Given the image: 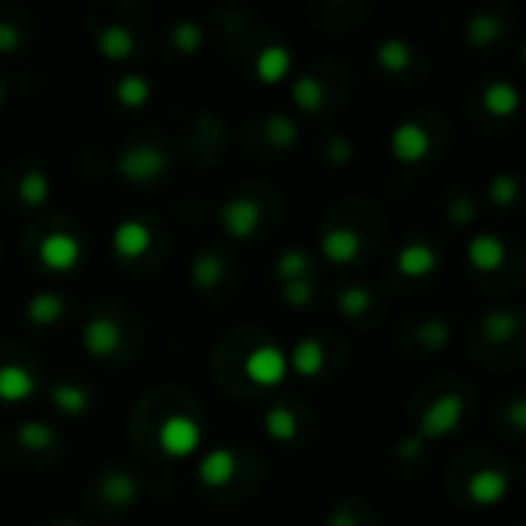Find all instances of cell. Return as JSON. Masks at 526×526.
<instances>
[{
  "label": "cell",
  "instance_id": "obj_23",
  "mask_svg": "<svg viewBox=\"0 0 526 526\" xmlns=\"http://www.w3.org/2000/svg\"><path fill=\"white\" fill-rule=\"evenodd\" d=\"M50 400L56 403L62 413H68V416H80V413L90 410V391L80 388V385H71V382L53 385Z\"/></svg>",
  "mask_w": 526,
  "mask_h": 526
},
{
  "label": "cell",
  "instance_id": "obj_40",
  "mask_svg": "<svg viewBox=\"0 0 526 526\" xmlns=\"http://www.w3.org/2000/svg\"><path fill=\"white\" fill-rule=\"evenodd\" d=\"M19 44H22L19 28L10 25V22H0V53H16Z\"/></svg>",
  "mask_w": 526,
  "mask_h": 526
},
{
  "label": "cell",
  "instance_id": "obj_42",
  "mask_svg": "<svg viewBox=\"0 0 526 526\" xmlns=\"http://www.w3.org/2000/svg\"><path fill=\"white\" fill-rule=\"evenodd\" d=\"M471 213H474V204L468 197H459L456 200V207H453V219H456V225H465L468 219H471Z\"/></svg>",
  "mask_w": 526,
  "mask_h": 526
},
{
  "label": "cell",
  "instance_id": "obj_19",
  "mask_svg": "<svg viewBox=\"0 0 526 526\" xmlns=\"http://www.w3.org/2000/svg\"><path fill=\"white\" fill-rule=\"evenodd\" d=\"M102 496H105L108 505L124 508V505H130V502L139 496V483H136L127 471H111V474L102 480Z\"/></svg>",
  "mask_w": 526,
  "mask_h": 526
},
{
  "label": "cell",
  "instance_id": "obj_9",
  "mask_svg": "<svg viewBox=\"0 0 526 526\" xmlns=\"http://www.w3.org/2000/svg\"><path fill=\"white\" fill-rule=\"evenodd\" d=\"M120 342H124V333H120V327L114 320L108 317H96L90 320L84 327V348L87 354L93 357H108L120 348Z\"/></svg>",
  "mask_w": 526,
  "mask_h": 526
},
{
  "label": "cell",
  "instance_id": "obj_27",
  "mask_svg": "<svg viewBox=\"0 0 526 526\" xmlns=\"http://www.w3.org/2000/svg\"><path fill=\"white\" fill-rule=\"evenodd\" d=\"M265 431H268V437H274L280 443H290L299 434V422L287 407H271L265 413Z\"/></svg>",
  "mask_w": 526,
  "mask_h": 526
},
{
  "label": "cell",
  "instance_id": "obj_3",
  "mask_svg": "<svg viewBox=\"0 0 526 526\" xmlns=\"http://www.w3.org/2000/svg\"><path fill=\"white\" fill-rule=\"evenodd\" d=\"M157 443L167 456L185 459L200 447V425L188 416H170V419L160 422Z\"/></svg>",
  "mask_w": 526,
  "mask_h": 526
},
{
  "label": "cell",
  "instance_id": "obj_26",
  "mask_svg": "<svg viewBox=\"0 0 526 526\" xmlns=\"http://www.w3.org/2000/svg\"><path fill=\"white\" fill-rule=\"evenodd\" d=\"M499 34H502V25H499V19L490 16V13H477V16H471L468 25H465V37H468L471 47H490Z\"/></svg>",
  "mask_w": 526,
  "mask_h": 526
},
{
  "label": "cell",
  "instance_id": "obj_7",
  "mask_svg": "<svg viewBox=\"0 0 526 526\" xmlns=\"http://www.w3.org/2000/svg\"><path fill=\"white\" fill-rule=\"evenodd\" d=\"M428 145H431L428 133L419 124H413V120H403L391 133V154L400 164H416V160H422L428 154Z\"/></svg>",
  "mask_w": 526,
  "mask_h": 526
},
{
  "label": "cell",
  "instance_id": "obj_28",
  "mask_svg": "<svg viewBox=\"0 0 526 526\" xmlns=\"http://www.w3.org/2000/svg\"><path fill=\"white\" fill-rule=\"evenodd\" d=\"M265 139H268L274 148L287 151V148L296 145L299 130H296V124H293V120H290L287 114H271V117L265 120Z\"/></svg>",
  "mask_w": 526,
  "mask_h": 526
},
{
  "label": "cell",
  "instance_id": "obj_21",
  "mask_svg": "<svg viewBox=\"0 0 526 526\" xmlns=\"http://www.w3.org/2000/svg\"><path fill=\"white\" fill-rule=\"evenodd\" d=\"M222 259L213 253V250H204V253H197L194 262H191V283L197 290H213L216 283L222 280Z\"/></svg>",
  "mask_w": 526,
  "mask_h": 526
},
{
  "label": "cell",
  "instance_id": "obj_15",
  "mask_svg": "<svg viewBox=\"0 0 526 526\" xmlns=\"http://www.w3.org/2000/svg\"><path fill=\"white\" fill-rule=\"evenodd\" d=\"M34 388H37V382L25 367H16V363L0 367V400H7V403L28 400L34 394Z\"/></svg>",
  "mask_w": 526,
  "mask_h": 526
},
{
  "label": "cell",
  "instance_id": "obj_36",
  "mask_svg": "<svg viewBox=\"0 0 526 526\" xmlns=\"http://www.w3.org/2000/svg\"><path fill=\"white\" fill-rule=\"evenodd\" d=\"M419 342L431 351H440V348H447L450 342V327H447V320H440V317H431L425 320L422 327H419Z\"/></svg>",
  "mask_w": 526,
  "mask_h": 526
},
{
  "label": "cell",
  "instance_id": "obj_43",
  "mask_svg": "<svg viewBox=\"0 0 526 526\" xmlns=\"http://www.w3.org/2000/svg\"><path fill=\"white\" fill-rule=\"evenodd\" d=\"M511 422H514V428H526V410H523V400H514V407H511Z\"/></svg>",
  "mask_w": 526,
  "mask_h": 526
},
{
  "label": "cell",
  "instance_id": "obj_45",
  "mask_svg": "<svg viewBox=\"0 0 526 526\" xmlns=\"http://www.w3.org/2000/svg\"><path fill=\"white\" fill-rule=\"evenodd\" d=\"M0 105H4V87H0Z\"/></svg>",
  "mask_w": 526,
  "mask_h": 526
},
{
  "label": "cell",
  "instance_id": "obj_44",
  "mask_svg": "<svg viewBox=\"0 0 526 526\" xmlns=\"http://www.w3.org/2000/svg\"><path fill=\"white\" fill-rule=\"evenodd\" d=\"M59 526H80V523H74V520H65V523H59Z\"/></svg>",
  "mask_w": 526,
  "mask_h": 526
},
{
  "label": "cell",
  "instance_id": "obj_10",
  "mask_svg": "<svg viewBox=\"0 0 526 526\" xmlns=\"http://www.w3.org/2000/svg\"><path fill=\"white\" fill-rule=\"evenodd\" d=\"M320 253L336 265H348L360 253V237L351 228H330L320 237Z\"/></svg>",
  "mask_w": 526,
  "mask_h": 526
},
{
  "label": "cell",
  "instance_id": "obj_30",
  "mask_svg": "<svg viewBox=\"0 0 526 526\" xmlns=\"http://www.w3.org/2000/svg\"><path fill=\"white\" fill-rule=\"evenodd\" d=\"M483 336L490 342H508L517 333V314L514 311H490L483 317Z\"/></svg>",
  "mask_w": 526,
  "mask_h": 526
},
{
  "label": "cell",
  "instance_id": "obj_37",
  "mask_svg": "<svg viewBox=\"0 0 526 526\" xmlns=\"http://www.w3.org/2000/svg\"><path fill=\"white\" fill-rule=\"evenodd\" d=\"M517 197V182L508 176V173H499L493 182H490V200L496 207H511Z\"/></svg>",
  "mask_w": 526,
  "mask_h": 526
},
{
  "label": "cell",
  "instance_id": "obj_2",
  "mask_svg": "<svg viewBox=\"0 0 526 526\" xmlns=\"http://www.w3.org/2000/svg\"><path fill=\"white\" fill-rule=\"evenodd\" d=\"M462 419H465V397L462 394H443L422 413L416 437L422 443L425 440H440V437H447L450 431H456Z\"/></svg>",
  "mask_w": 526,
  "mask_h": 526
},
{
  "label": "cell",
  "instance_id": "obj_25",
  "mask_svg": "<svg viewBox=\"0 0 526 526\" xmlns=\"http://www.w3.org/2000/svg\"><path fill=\"white\" fill-rule=\"evenodd\" d=\"M287 363H290V367L299 376H317L323 370V348H320V342L317 339H302L293 348V354H290Z\"/></svg>",
  "mask_w": 526,
  "mask_h": 526
},
{
  "label": "cell",
  "instance_id": "obj_1",
  "mask_svg": "<svg viewBox=\"0 0 526 526\" xmlns=\"http://www.w3.org/2000/svg\"><path fill=\"white\" fill-rule=\"evenodd\" d=\"M170 167V157L167 151H160L154 145H136V148H124L114 160V170L124 176L127 182H136V185H145V182H154L160 173H167Z\"/></svg>",
  "mask_w": 526,
  "mask_h": 526
},
{
  "label": "cell",
  "instance_id": "obj_13",
  "mask_svg": "<svg viewBox=\"0 0 526 526\" xmlns=\"http://www.w3.org/2000/svg\"><path fill=\"white\" fill-rule=\"evenodd\" d=\"M437 265H440V256L428 244H410L397 253V271L407 277H428L437 271Z\"/></svg>",
  "mask_w": 526,
  "mask_h": 526
},
{
  "label": "cell",
  "instance_id": "obj_38",
  "mask_svg": "<svg viewBox=\"0 0 526 526\" xmlns=\"http://www.w3.org/2000/svg\"><path fill=\"white\" fill-rule=\"evenodd\" d=\"M311 296H314V290H311L308 280H290V283H283V302L293 305V308L308 305Z\"/></svg>",
  "mask_w": 526,
  "mask_h": 526
},
{
  "label": "cell",
  "instance_id": "obj_11",
  "mask_svg": "<svg viewBox=\"0 0 526 526\" xmlns=\"http://www.w3.org/2000/svg\"><path fill=\"white\" fill-rule=\"evenodd\" d=\"M468 496L477 505H496L508 496V477L502 471H493V468L477 471L468 480Z\"/></svg>",
  "mask_w": 526,
  "mask_h": 526
},
{
  "label": "cell",
  "instance_id": "obj_8",
  "mask_svg": "<svg viewBox=\"0 0 526 526\" xmlns=\"http://www.w3.org/2000/svg\"><path fill=\"white\" fill-rule=\"evenodd\" d=\"M111 244H114V253L124 256V259H139L148 253L151 247V228L139 219H127L120 222L111 234Z\"/></svg>",
  "mask_w": 526,
  "mask_h": 526
},
{
  "label": "cell",
  "instance_id": "obj_39",
  "mask_svg": "<svg viewBox=\"0 0 526 526\" xmlns=\"http://www.w3.org/2000/svg\"><path fill=\"white\" fill-rule=\"evenodd\" d=\"M323 154H327V160H330L333 167H345L348 160L354 157V148H351V142L345 136H333L327 142V151H323Z\"/></svg>",
  "mask_w": 526,
  "mask_h": 526
},
{
  "label": "cell",
  "instance_id": "obj_16",
  "mask_svg": "<svg viewBox=\"0 0 526 526\" xmlns=\"http://www.w3.org/2000/svg\"><path fill=\"white\" fill-rule=\"evenodd\" d=\"M290 68H293V56L287 47H265L256 56V77L262 84H280V80L290 74Z\"/></svg>",
  "mask_w": 526,
  "mask_h": 526
},
{
  "label": "cell",
  "instance_id": "obj_24",
  "mask_svg": "<svg viewBox=\"0 0 526 526\" xmlns=\"http://www.w3.org/2000/svg\"><path fill=\"white\" fill-rule=\"evenodd\" d=\"M413 53H410V44L400 37H388L382 40V44L376 47V62L388 71V74H400L403 68L410 65Z\"/></svg>",
  "mask_w": 526,
  "mask_h": 526
},
{
  "label": "cell",
  "instance_id": "obj_29",
  "mask_svg": "<svg viewBox=\"0 0 526 526\" xmlns=\"http://www.w3.org/2000/svg\"><path fill=\"white\" fill-rule=\"evenodd\" d=\"M323 99H327V93H323L317 77L302 74L296 84H293V102H296V108H302V111H320Z\"/></svg>",
  "mask_w": 526,
  "mask_h": 526
},
{
  "label": "cell",
  "instance_id": "obj_4",
  "mask_svg": "<svg viewBox=\"0 0 526 526\" xmlns=\"http://www.w3.org/2000/svg\"><path fill=\"white\" fill-rule=\"evenodd\" d=\"M259 219H262V210L256 200L250 197H234V200H225L222 210H219V222H222V231L237 237V240H247L256 234L259 228Z\"/></svg>",
  "mask_w": 526,
  "mask_h": 526
},
{
  "label": "cell",
  "instance_id": "obj_41",
  "mask_svg": "<svg viewBox=\"0 0 526 526\" xmlns=\"http://www.w3.org/2000/svg\"><path fill=\"white\" fill-rule=\"evenodd\" d=\"M422 447H425V443L413 434V437H403L400 443H397V456L400 459H416L419 453H422Z\"/></svg>",
  "mask_w": 526,
  "mask_h": 526
},
{
  "label": "cell",
  "instance_id": "obj_6",
  "mask_svg": "<svg viewBox=\"0 0 526 526\" xmlns=\"http://www.w3.org/2000/svg\"><path fill=\"white\" fill-rule=\"evenodd\" d=\"M40 262H44L50 271H71L80 262V244L65 234V231H53L40 240Z\"/></svg>",
  "mask_w": 526,
  "mask_h": 526
},
{
  "label": "cell",
  "instance_id": "obj_31",
  "mask_svg": "<svg viewBox=\"0 0 526 526\" xmlns=\"http://www.w3.org/2000/svg\"><path fill=\"white\" fill-rule=\"evenodd\" d=\"M19 197H22V204L28 207H40V204H47V197H50V179L40 173V170H31L19 179Z\"/></svg>",
  "mask_w": 526,
  "mask_h": 526
},
{
  "label": "cell",
  "instance_id": "obj_20",
  "mask_svg": "<svg viewBox=\"0 0 526 526\" xmlns=\"http://www.w3.org/2000/svg\"><path fill=\"white\" fill-rule=\"evenodd\" d=\"M483 108H487V114L493 117H511L517 111V90L511 84H505V80H496V84H490L487 90H483Z\"/></svg>",
  "mask_w": 526,
  "mask_h": 526
},
{
  "label": "cell",
  "instance_id": "obj_17",
  "mask_svg": "<svg viewBox=\"0 0 526 526\" xmlns=\"http://www.w3.org/2000/svg\"><path fill=\"white\" fill-rule=\"evenodd\" d=\"M136 50V37L124 25H108L99 31V53L111 62H124Z\"/></svg>",
  "mask_w": 526,
  "mask_h": 526
},
{
  "label": "cell",
  "instance_id": "obj_34",
  "mask_svg": "<svg viewBox=\"0 0 526 526\" xmlns=\"http://www.w3.org/2000/svg\"><path fill=\"white\" fill-rule=\"evenodd\" d=\"M274 271H277V280H283V283L305 280V274L311 271V259L305 253H299V250H287V253L277 259Z\"/></svg>",
  "mask_w": 526,
  "mask_h": 526
},
{
  "label": "cell",
  "instance_id": "obj_18",
  "mask_svg": "<svg viewBox=\"0 0 526 526\" xmlns=\"http://www.w3.org/2000/svg\"><path fill=\"white\" fill-rule=\"evenodd\" d=\"M25 314H28V320L34 323V327H50V323H56L65 314V302L56 293H37V296L28 299Z\"/></svg>",
  "mask_w": 526,
  "mask_h": 526
},
{
  "label": "cell",
  "instance_id": "obj_5",
  "mask_svg": "<svg viewBox=\"0 0 526 526\" xmlns=\"http://www.w3.org/2000/svg\"><path fill=\"white\" fill-rule=\"evenodd\" d=\"M244 370H247V376H250L256 385L271 388V385H277V382L287 379L290 363H287V354H283L280 348H274V345H262V348H256V351L247 357Z\"/></svg>",
  "mask_w": 526,
  "mask_h": 526
},
{
  "label": "cell",
  "instance_id": "obj_32",
  "mask_svg": "<svg viewBox=\"0 0 526 526\" xmlns=\"http://www.w3.org/2000/svg\"><path fill=\"white\" fill-rule=\"evenodd\" d=\"M16 440L22 443L25 450H47V447H53L56 434H53V428L44 425V422H22V425L16 428Z\"/></svg>",
  "mask_w": 526,
  "mask_h": 526
},
{
  "label": "cell",
  "instance_id": "obj_12",
  "mask_svg": "<svg viewBox=\"0 0 526 526\" xmlns=\"http://www.w3.org/2000/svg\"><path fill=\"white\" fill-rule=\"evenodd\" d=\"M234 468H237L234 453L225 450V447H216L200 459L197 477H200V483H207V487H225V483L234 477Z\"/></svg>",
  "mask_w": 526,
  "mask_h": 526
},
{
  "label": "cell",
  "instance_id": "obj_33",
  "mask_svg": "<svg viewBox=\"0 0 526 526\" xmlns=\"http://www.w3.org/2000/svg\"><path fill=\"white\" fill-rule=\"evenodd\" d=\"M173 47L182 53V56H194L200 50V44H204V28H200L197 22L185 19V22H176L173 25Z\"/></svg>",
  "mask_w": 526,
  "mask_h": 526
},
{
  "label": "cell",
  "instance_id": "obj_22",
  "mask_svg": "<svg viewBox=\"0 0 526 526\" xmlns=\"http://www.w3.org/2000/svg\"><path fill=\"white\" fill-rule=\"evenodd\" d=\"M114 96H117V102L124 105V108H142L151 99V84H148L142 74H124V77L117 80Z\"/></svg>",
  "mask_w": 526,
  "mask_h": 526
},
{
  "label": "cell",
  "instance_id": "obj_35",
  "mask_svg": "<svg viewBox=\"0 0 526 526\" xmlns=\"http://www.w3.org/2000/svg\"><path fill=\"white\" fill-rule=\"evenodd\" d=\"M373 308V296L367 287H345L342 296H339V311L345 317H360V314H367Z\"/></svg>",
  "mask_w": 526,
  "mask_h": 526
},
{
  "label": "cell",
  "instance_id": "obj_14",
  "mask_svg": "<svg viewBox=\"0 0 526 526\" xmlns=\"http://www.w3.org/2000/svg\"><path fill=\"white\" fill-rule=\"evenodd\" d=\"M468 262L477 271H496L505 262V247L496 234H474L468 240Z\"/></svg>",
  "mask_w": 526,
  "mask_h": 526
}]
</instances>
